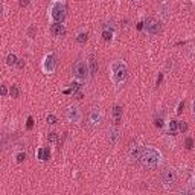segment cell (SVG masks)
<instances>
[{
  "label": "cell",
  "instance_id": "obj_20",
  "mask_svg": "<svg viewBox=\"0 0 195 195\" xmlns=\"http://www.w3.org/2000/svg\"><path fill=\"white\" fill-rule=\"evenodd\" d=\"M47 140H49V143H57L58 142V134L57 133H49Z\"/></svg>",
  "mask_w": 195,
  "mask_h": 195
},
{
  "label": "cell",
  "instance_id": "obj_24",
  "mask_svg": "<svg viewBox=\"0 0 195 195\" xmlns=\"http://www.w3.org/2000/svg\"><path fill=\"white\" fill-rule=\"evenodd\" d=\"M178 131L186 133V131H188V123H186V122H178Z\"/></svg>",
  "mask_w": 195,
  "mask_h": 195
},
{
  "label": "cell",
  "instance_id": "obj_28",
  "mask_svg": "<svg viewBox=\"0 0 195 195\" xmlns=\"http://www.w3.org/2000/svg\"><path fill=\"white\" fill-rule=\"evenodd\" d=\"M32 127H34V119L29 116V117H28V123H26V128H28V130H32Z\"/></svg>",
  "mask_w": 195,
  "mask_h": 195
},
{
  "label": "cell",
  "instance_id": "obj_15",
  "mask_svg": "<svg viewBox=\"0 0 195 195\" xmlns=\"http://www.w3.org/2000/svg\"><path fill=\"white\" fill-rule=\"evenodd\" d=\"M37 154H38V158L43 160V162H46V160L50 158V151H49V148H40Z\"/></svg>",
  "mask_w": 195,
  "mask_h": 195
},
{
  "label": "cell",
  "instance_id": "obj_26",
  "mask_svg": "<svg viewBox=\"0 0 195 195\" xmlns=\"http://www.w3.org/2000/svg\"><path fill=\"white\" fill-rule=\"evenodd\" d=\"M25 160H26V154H25V153H20V154H17V162H18V163H23Z\"/></svg>",
  "mask_w": 195,
  "mask_h": 195
},
{
  "label": "cell",
  "instance_id": "obj_30",
  "mask_svg": "<svg viewBox=\"0 0 195 195\" xmlns=\"http://www.w3.org/2000/svg\"><path fill=\"white\" fill-rule=\"evenodd\" d=\"M183 108H185V102H180V104H178V110H177V115H181V113H183Z\"/></svg>",
  "mask_w": 195,
  "mask_h": 195
},
{
  "label": "cell",
  "instance_id": "obj_19",
  "mask_svg": "<svg viewBox=\"0 0 195 195\" xmlns=\"http://www.w3.org/2000/svg\"><path fill=\"white\" fill-rule=\"evenodd\" d=\"M17 61H18V60H17V57H15L14 53H9V55H8V58H6V63H8L9 66L17 64Z\"/></svg>",
  "mask_w": 195,
  "mask_h": 195
},
{
  "label": "cell",
  "instance_id": "obj_11",
  "mask_svg": "<svg viewBox=\"0 0 195 195\" xmlns=\"http://www.w3.org/2000/svg\"><path fill=\"white\" fill-rule=\"evenodd\" d=\"M88 69H90V75L95 76L98 73V60L95 55H90L88 57Z\"/></svg>",
  "mask_w": 195,
  "mask_h": 195
},
{
  "label": "cell",
  "instance_id": "obj_21",
  "mask_svg": "<svg viewBox=\"0 0 195 195\" xmlns=\"http://www.w3.org/2000/svg\"><path fill=\"white\" fill-rule=\"evenodd\" d=\"M87 38H88V35H87L85 32H81L78 37H76V41H78V43H81V44H84V43L87 41Z\"/></svg>",
  "mask_w": 195,
  "mask_h": 195
},
{
  "label": "cell",
  "instance_id": "obj_3",
  "mask_svg": "<svg viewBox=\"0 0 195 195\" xmlns=\"http://www.w3.org/2000/svg\"><path fill=\"white\" fill-rule=\"evenodd\" d=\"M102 119H104V113L99 107H92L88 115H87V125L90 128H98L101 123H102Z\"/></svg>",
  "mask_w": 195,
  "mask_h": 195
},
{
  "label": "cell",
  "instance_id": "obj_8",
  "mask_svg": "<svg viewBox=\"0 0 195 195\" xmlns=\"http://www.w3.org/2000/svg\"><path fill=\"white\" fill-rule=\"evenodd\" d=\"M66 117H67V120L69 122H72V123H78L79 120H81V111H79L78 107H69L67 110H66Z\"/></svg>",
  "mask_w": 195,
  "mask_h": 195
},
{
  "label": "cell",
  "instance_id": "obj_9",
  "mask_svg": "<svg viewBox=\"0 0 195 195\" xmlns=\"http://www.w3.org/2000/svg\"><path fill=\"white\" fill-rule=\"evenodd\" d=\"M43 67L47 73H52L57 67V57L55 53H49L46 58H44V63H43Z\"/></svg>",
  "mask_w": 195,
  "mask_h": 195
},
{
  "label": "cell",
  "instance_id": "obj_27",
  "mask_svg": "<svg viewBox=\"0 0 195 195\" xmlns=\"http://www.w3.org/2000/svg\"><path fill=\"white\" fill-rule=\"evenodd\" d=\"M70 88L73 90V93H76V92H78L79 88H81V84H79V82H73V84L70 85Z\"/></svg>",
  "mask_w": 195,
  "mask_h": 195
},
{
  "label": "cell",
  "instance_id": "obj_6",
  "mask_svg": "<svg viewBox=\"0 0 195 195\" xmlns=\"http://www.w3.org/2000/svg\"><path fill=\"white\" fill-rule=\"evenodd\" d=\"M143 28H145V31L150 34V35H157V34H160V31H162V26H160V21L154 18V17H148L145 21H143Z\"/></svg>",
  "mask_w": 195,
  "mask_h": 195
},
{
  "label": "cell",
  "instance_id": "obj_34",
  "mask_svg": "<svg viewBox=\"0 0 195 195\" xmlns=\"http://www.w3.org/2000/svg\"><path fill=\"white\" fill-rule=\"evenodd\" d=\"M17 66H18V67L21 69V67L25 66V63H23V60H18V63H17Z\"/></svg>",
  "mask_w": 195,
  "mask_h": 195
},
{
  "label": "cell",
  "instance_id": "obj_16",
  "mask_svg": "<svg viewBox=\"0 0 195 195\" xmlns=\"http://www.w3.org/2000/svg\"><path fill=\"white\" fill-rule=\"evenodd\" d=\"M168 130H169V134L171 136H175V133L178 131V120H171Z\"/></svg>",
  "mask_w": 195,
  "mask_h": 195
},
{
  "label": "cell",
  "instance_id": "obj_32",
  "mask_svg": "<svg viewBox=\"0 0 195 195\" xmlns=\"http://www.w3.org/2000/svg\"><path fill=\"white\" fill-rule=\"evenodd\" d=\"M29 5V0H20V6L23 8V6H28Z\"/></svg>",
  "mask_w": 195,
  "mask_h": 195
},
{
  "label": "cell",
  "instance_id": "obj_25",
  "mask_svg": "<svg viewBox=\"0 0 195 195\" xmlns=\"http://www.w3.org/2000/svg\"><path fill=\"white\" fill-rule=\"evenodd\" d=\"M162 15H163V17H168V15H169V9H168V5H166V3L162 5Z\"/></svg>",
  "mask_w": 195,
  "mask_h": 195
},
{
  "label": "cell",
  "instance_id": "obj_29",
  "mask_svg": "<svg viewBox=\"0 0 195 195\" xmlns=\"http://www.w3.org/2000/svg\"><path fill=\"white\" fill-rule=\"evenodd\" d=\"M47 122L53 125V123H57V117L53 116V115H49V116H47Z\"/></svg>",
  "mask_w": 195,
  "mask_h": 195
},
{
  "label": "cell",
  "instance_id": "obj_13",
  "mask_svg": "<svg viewBox=\"0 0 195 195\" xmlns=\"http://www.w3.org/2000/svg\"><path fill=\"white\" fill-rule=\"evenodd\" d=\"M117 139H119V130H117V127L110 128V131H108V142L111 145H115L117 142Z\"/></svg>",
  "mask_w": 195,
  "mask_h": 195
},
{
  "label": "cell",
  "instance_id": "obj_12",
  "mask_svg": "<svg viewBox=\"0 0 195 195\" xmlns=\"http://www.w3.org/2000/svg\"><path fill=\"white\" fill-rule=\"evenodd\" d=\"M113 120H115V127H119V123L122 120V107L115 105V108H113Z\"/></svg>",
  "mask_w": 195,
  "mask_h": 195
},
{
  "label": "cell",
  "instance_id": "obj_33",
  "mask_svg": "<svg viewBox=\"0 0 195 195\" xmlns=\"http://www.w3.org/2000/svg\"><path fill=\"white\" fill-rule=\"evenodd\" d=\"M2 95H3V96H6V95H8V90H6V87H5V85H2Z\"/></svg>",
  "mask_w": 195,
  "mask_h": 195
},
{
  "label": "cell",
  "instance_id": "obj_14",
  "mask_svg": "<svg viewBox=\"0 0 195 195\" xmlns=\"http://www.w3.org/2000/svg\"><path fill=\"white\" fill-rule=\"evenodd\" d=\"M140 153H142V148L137 145V143H134V145H131V148H130V156H131V158H139V156H140Z\"/></svg>",
  "mask_w": 195,
  "mask_h": 195
},
{
  "label": "cell",
  "instance_id": "obj_18",
  "mask_svg": "<svg viewBox=\"0 0 195 195\" xmlns=\"http://www.w3.org/2000/svg\"><path fill=\"white\" fill-rule=\"evenodd\" d=\"M9 95H11V98H18V95H20L18 87H17V85H11V88H9Z\"/></svg>",
  "mask_w": 195,
  "mask_h": 195
},
{
  "label": "cell",
  "instance_id": "obj_23",
  "mask_svg": "<svg viewBox=\"0 0 195 195\" xmlns=\"http://www.w3.org/2000/svg\"><path fill=\"white\" fill-rule=\"evenodd\" d=\"M154 125H156L157 128H162V127H163V117L157 116L156 119H154Z\"/></svg>",
  "mask_w": 195,
  "mask_h": 195
},
{
  "label": "cell",
  "instance_id": "obj_35",
  "mask_svg": "<svg viewBox=\"0 0 195 195\" xmlns=\"http://www.w3.org/2000/svg\"><path fill=\"white\" fill-rule=\"evenodd\" d=\"M137 29H139V31L143 29V21H142V23H137Z\"/></svg>",
  "mask_w": 195,
  "mask_h": 195
},
{
  "label": "cell",
  "instance_id": "obj_7",
  "mask_svg": "<svg viewBox=\"0 0 195 195\" xmlns=\"http://www.w3.org/2000/svg\"><path fill=\"white\" fill-rule=\"evenodd\" d=\"M162 181H163V185H165L166 188L172 186V185L177 181V172H175V169H166V171L162 174Z\"/></svg>",
  "mask_w": 195,
  "mask_h": 195
},
{
  "label": "cell",
  "instance_id": "obj_31",
  "mask_svg": "<svg viewBox=\"0 0 195 195\" xmlns=\"http://www.w3.org/2000/svg\"><path fill=\"white\" fill-rule=\"evenodd\" d=\"M162 81H163V73H160V75H158V78H157V81H156V84H157V85H160V84H162Z\"/></svg>",
  "mask_w": 195,
  "mask_h": 195
},
{
  "label": "cell",
  "instance_id": "obj_4",
  "mask_svg": "<svg viewBox=\"0 0 195 195\" xmlns=\"http://www.w3.org/2000/svg\"><path fill=\"white\" fill-rule=\"evenodd\" d=\"M50 15L53 18L55 23H63L64 18H66V8L61 2H55L52 5V9H50Z\"/></svg>",
  "mask_w": 195,
  "mask_h": 195
},
{
  "label": "cell",
  "instance_id": "obj_37",
  "mask_svg": "<svg viewBox=\"0 0 195 195\" xmlns=\"http://www.w3.org/2000/svg\"><path fill=\"white\" fill-rule=\"evenodd\" d=\"M133 2H140V0H133Z\"/></svg>",
  "mask_w": 195,
  "mask_h": 195
},
{
  "label": "cell",
  "instance_id": "obj_17",
  "mask_svg": "<svg viewBox=\"0 0 195 195\" xmlns=\"http://www.w3.org/2000/svg\"><path fill=\"white\" fill-rule=\"evenodd\" d=\"M102 38L105 40V41H111V38H113V31L104 28V31H102Z\"/></svg>",
  "mask_w": 195,
  "mask_h": 195
},
{
  "label": "cell",
  "instance_id": "obj_2",
  "mask_svg": "<svg viewBox=\"0 0 195 195\" xmlns=\"http://www.w3.org/2000/svg\"><path fill=\"white\" fill-rule=\"evenodd\" d=\"M128 76V69L123 61H115L111 64V78L115 84H122Z\"/></svg>",
  "mask_w": 195,
  "mask_h": 195
},
{
  "label": "cell",
  "instance_id": "obj_1",
  "mask_svg": "<svg viewBox=\"0 0 195 195\" xmlns=\"http://www.w3.org/2000/svg\"><path fill=\"white\" fill-rule=\"evenodd\" d=\"M160 158H162L160 153L157 151L156 148H151V146L142 150V153H140V156H139L140 163H142L145 168H156V166H158Z\"/></svg>",
  "mask_w": 195,
  "mask_h": 195
},
{
  "label": "cell",
  "instance_id": "obj_10",
  "mask_svg": "<svg viewBox=\"0 0 195 195\" xmlns=\"http://www.w3.org/2000/svg\"><path fill=\"white\" fill-rule=\"evenodd\" d=\"M50 32H52L55 37H63V35L66 34V28H64L63 23H53V25L50 26Z\"/></svg>",
  "mask_w": 195,
  "mask_h": 195
},
{
  "label": "cell",
  "instance_id": "obj_22",
  "mask_svg": "<svg viewBox=\"0 0 195 195\" xmlns=\"http://www.w3.org/2000/svg\"><path fill=\"white\" fill-rule=\"evenodd\" d=\"M185 146H186V150H192V146H194V139H192V137H188V139L185 140Z\"/></svg>",
  "mask_w": 195,
  "mask_h": 195
},
{
  "label": "cell",
  "instance_id": "obj_36",
  "mask_svg": "<svg viewBox=\"0 0 195 195\" xmlns=\"http://www.w3.org/2000/svg\"><path fill=\"white\" fill-rule=\"evenodd\" d=\"M192 108H194V115H195V101H194V105H192Z\"/></svg>",
  "mask_w": 195,
  "mask_h": 195
},
{
  "label": "cell",
  "instance_id": "obj_5",
  "mask_svg": "<svg viewBox=\"0 0 195 195\" xmlns=\"http://www.w3.org/2000/svg\"><path fill=\"white\" fill-rule=\"evenodd\" d=\"M72 72H73V76L78 79V81H85V79L88 78L90 69L87 67V64H85L84 61H76V63L73 64Z\"/></svg>",
  "mask_w": 195,
  "mask_h": 195
}]
</instances>
